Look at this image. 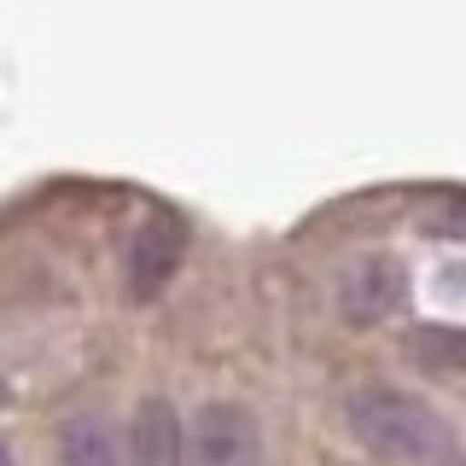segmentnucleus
Wrapping results in <instances>:
<instances>
[{"instance_id":"nucleus-4","label":"nucleus","mask_w":466,"mask_h":466,"mask_svg":"<svg viewBox=\"0 0 466 466\" xmlns=\"http://www.w3.org/2000/svg\"><path fill=\"white\" fill-rule=\"evenodd\" d=\"M402 291H408L402 262L385 257V251H368V257L350 262V274L339 280V315L350 320V327H379L385 315H397Z\"/></svg>"},{"instance_id":"nucleus-7","label":"nucleus","mask_w":466,"mask_h":466,"mask_svg":"<svg viewBox=\"0 0 466 466\" xmlns=\"http://www.w3.org/2000/svg\"><path fill=\"white\" fill-rule=\"evenodd\" d=\"M449 228H461V233H466V204H461V210H455V216H449Z\"/></svg>"},{"instance_id":"nucleus-6","label":"nucleus","mask_w":466,"mask_h":466,"mask_svg":"<svg viewBox=\"0 0 466 466\" xmlns=\"http://www.w3.org/2000/svg\"><path fill=\"white\" fill-rule=\"evenodd\" d=\"M58 466H123L106 420L99 414H70L65 431H58Z\"/></svg>"},{"instance_id":"nucleus-3","label":"nucleus","mask_w":466,"mask_h":466,"mask_svg":"<svg viewBox=\"0 0 466 466\" xmlns=\"http://www.w3.org/2000/svg\"><path fill=\"white\" fill-rule=\"evenodd\" d=\"M187 461L193 466H262V431L257 414L239 402H204L187 431Z\"/></svg>"},{"instance_id":"nucleus-8","label":"nucleus","mask_w":466,"mask_h":466,"mask_svg":"<svg viewBox=\"0 0 466 466\" xmlns=\"http://www.w3.org/2000/svg\"><path fill=\"white\" fill-rule=\"evenodd\" d=\"M0 466H12V449L6 443H0Z\"/></svg>"},{"instance_id":"nucleus-5","label":"nucleus","mask_w":466,"mask_h":466,"mask_svg":"<svg viewBox=\"0 0 466 466\" xmlns=\"http://www.w3.org/2000/svg\"><path fill=\"white\" fill-rule=\"evenodd\" d=\"M187 461V431L169 397H140L135 420H128L123 466H181Z\"/></svg>"},{"instance_id":"nucleus-2","label":"nucleus","mask_w":466,"mask_h":466,"mask_svg":"<svg viewBox=\"0 0 466 466\" xmlns=\"http://www.w3.org/2000/svg\"><path fill=\"white\" fill-rule=\"evenodd\" d=\"M181 257H187V222L175 210H146L140 228L128 233V251H123V291L135 303H152L175 280Z\"/></svg>"},{"instance_id":"nucleus-9","label":"nucleus","mask_w":466,"mask_h":466,"mask_svg":"<svg viewBox=\"0 0 466 466\" xmlns=\"http://www.w3.org/2000/svg\"><path fill=\"white\" fill-rule=\"evenodd\" d=\"M0 397H6V379H0Z\"/></svg>"},{"instance_id":"nucleus-1","label":"nucleus","mask_w":466,"mask_h":466,"mask_svg":"<svg viewBox=\"0 0 466 466\" xmlns=\"http://www.w3.org/2000/svg\"><path fill=\"white\" fill-rule=\"evenodd\" d=\"M344 426L373 461H390V466H437L455 449L449 420L420 390H402V385H361L344 402Z\"/></svg>"}]
</instances>
